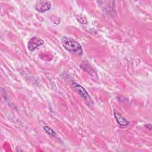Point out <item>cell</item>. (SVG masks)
Returning a JSON list of instances; mask_svg holds the SVG:
<instances>
[{
  "label": "cell",
  "mask_w": 152,
  "mask_h": 152,
  "mask_svg": "<svg viewBox=\"0 0 152 152\" xmlns=\"http://www.w3.org/2000/svg\"><path fill=\"white\" fill-rule=\"evenodd\" d=\"M61 42L64 47L69 52L78 55H81L83 53L81 45L73 39L68 37H63L61 39Z\"/></svg>",
  "instance_id": "1"
},
{
  "label": "cell",
  "mask_w": 152,
  "mask_h": 152,
  "mask_svg": "<svg viewBox=\"0 0 152 152\" xmlns=\"http://www.w3.org/2000/svg\"><path fill=\"white\" fill-rule=\"evenodd\" d=\"M72 86L75 90V91L81 96V97L83 98L86 101L89 102H91L90 96H89L88 92L83 87L75 82H73L72 83Z\"/></svg>",
  "instance_id": "2"
},
{
  "label": "cell",
  "mask_w": 152,
  "mask_h": 152,
  "mask_svg": "<svg viewBox=\"0 0 152 152\" xmlns=\"http://www.w3.org/2000/svg\"><path fill=\"white\" fill-rule=\"evenodd\" d=\"M34 8L39 12H44L50 10L51 4L50 2L48 1H39L35 4Z\"/></svg>",
  "instance_id": "3"
},
{
  "label": "cell",
  "mask_w": 152,
  "mask_h": 152,
  "mask_svg": "<svg viewBox=\"0 0 152 152\" xmlns=\"http://www.w3.org/2000/svg\"><path fill=\"white\" fill-rule=\"evenodd\" d=\"M44 41L42 39L38 37H33L28 41V48L30 51H33L37 47L42 45Z\"/></svg>",
  "instance_id": "4"
},
{
  "label": "cell",
  "mask_w": 152,
  "mask_h": 152,
  "mask_svg": "<svg viewBox=\"0 0 152 152\" xmlns=\"http://www.w3.org/2000/svg\"><path fill=\"white\" fill-rule=\"evenodd\" d=\"M114 116L118 124L121 126H126L129 124V122L116 110H114Z\"/></svg>",
  "instance_id": "5"
},
{
  "label": "cell",
  "mask_w": 152,
  "mask_h": 152,
  "mask_svg": "<svg viewBox=\"0 0 152 152\" xmlns=\"http://www.w3.org/2000/svg\"><path fill=\"white\" fill-rule=\"evenodd\" d=\"M43 129L46 131V132L47 134H48L49 135H50L51 136H55L56 135V133L50 127H49L48 126H45L43 127Z\"/></svg>",
  "instance_id": "6"
}]
</instances>
